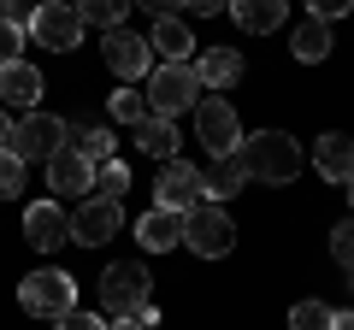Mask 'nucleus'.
<instances>
[{
  "label": "nucleus",
  "mask_w": 354,
  "mask_h": 330,
  "mask_svg": "<svg viewBox=\"0 0 354 330\" xmlns=\"http://www.w3.org/2000/svg\"><path fill=\"white\" fill-rule=\"evenodd\" d=\"M242 165H248L254 183H295L301 177V142L283 136V130H260V136H242Z\"/></svg>",
  "instance_id": "f257e3e1"
},
{
  "label": "nucleus",
  "mask_w": 354,
  "mask_h": 330,
  "mask_svg": "<svg viewBox=\"0 0 354 330\" xmlns=\"http://www.w3.org/2000/svg\"><path fill=\"white\" fill-rule=\"evenodd\" d=\"M207 95V83H201V71H195V59H183V65H160V71L148 77V113L153 118H183V113H195V101Z\"/></svg>",
  "instance_id": "f03ea898"
},
{
  "label": "nucleus",
  "mask_w": 354,
  "mask_h": 330,
  "mask_svg": "<svg viewBox=\"0 0 354 330\" xmlns=\"http://www.w3.org/2000/svg\"><path fill=\"white\" fill-rule=\"evenodd\" d=\"M18 307H24L30 318H53V324H59V318L77 307V278H71V271H59V266L30 271V278L18 283Z\"/></svg>",
  "instance_id": "7ed1b4c3"
},
{
  "label": "nucleus",
  "mask_w": 354,
  "mask_h": 330,
  "mask_svg": "<svg viewBox=\"0 0 354 330\" xmlns=\"http://www.w3.org/2000/svg\"><path fill=\"white\" fill-rule=\"evenodd\" d=\"M30 41L36 48H53V53H71L83 41V12H77V0H41L36 12H30Z\"/></svg>",
  "instance_id": "20e7f679"
},
{
  "label": "nucleus",
  "mask_w": 354,
  "mask_h": 330,
  "mask_svg": "<svg viewBox=\"0 0 354 330\" xmlns=\"http://www.w3.org/2000/svg\"><path fill=\"white\" fill-rule=\"evenodd\" d=\"M183 242H189V254H201V260H225L230 248H236V224L225 218L218 201H201L195 213H183Z\"/></svg>",
  "instance_id": "39448f33"
},
{
  "label": "nucleus",
  "mask_w": 354,
  "mask_h": 330,
  "mask_svg": "<svg viewBox=\"0 0 354 330\" xmlns=\"http://www.w3.org/2000/svg\"><path fill=\"white\" fill-rule=\"evenodd\" d=\"M195 136L213 148V159H225V153L242 148V124H236V106L225 101V95H201L195 101Z\"/></svg>",
  "instance_id": "423d86ee"
},
{
  "label": "nucleus",
  "mask_w": 354,
  "mask_h": 330,
  "mask_svg": "<svg viewBox=\"0 0 354 330\" xmlns=\"http://www.w3.org/2000/svg\"><path fill=\"white\" fill-rule=\"evenodd\" d=\"M65 142H71V130H65V118H53V113H30L24 124H12V153L24 165H36V159L48 165Z\"/></svg>",
  "instance_id": "0eeeda50"
},
{
  "label": "nucleus",
  "mask_w": 354,
  "mask_h": 330,
  "mask_svg": "<svg viewBox=\"0 0 354 330\" xmlns=\"http://www.w3.org/2000/svg\"><path fill=\"white\" fill-rule=\"evenodd\" d=\"M207 201V183L189 159H165L160 177H153V206H171V213H195Z\"/></svg>",
  "instance_id": "6e6552de"
},
{
  "label": "nucleus",
  "mask_w": 354,
  "mask_h": 330,
  "mask_svg": "<svg viewBox=\"0 0 354 330\" xmlns=\"http://www.w3.org/2000/svg\"><path fill=\"white\" fill-rule=\"evenodd\" d=\"M148 289H153V278L142 266H106V278H101V307L113 318H130V313H142L148 307Z\"/></svg>",
  "instance_id": "1a4fd4ad"
},
{
  "label": "nucleus",
  "mask_w": 354,
  "mask_h": 330,
  "mask_svg": "<svg viewBox=\"0 0 354 330\" xmlns=\"http://www.w3.org/2000/svg\"><path fill=\"white\" fill-rule=\"evenodd\" d=\"M101 53H106V71L118 77V83H142V77H153V48L136 36V30H106V41H101Z\"/></svg>",
  "instance_id": "9d476101"
},
{
  "label": "nucleus",
  "mask_w": 354,
  "mask_h": 330,
  "mask_svg": "<svg viewBox=\"0 0 354 330\" xmlns=\"http://www.w3.org/2000/svg\"><path fill=\"white\" fill-rule=\"evenodd\" d=\"M118 224H124L118 201L95 195V201H83V206L71 213V242H83V248H101V242H113V236H118Z\"/></svg>",
  "instance_id": "9b49d317"
},
{
  "label": "nucleus",
  "mask_w": 354,
  "mask_h": 330,
  "mask_svg": "<svg viewBox=\"0 0 354 330\" xmlns=\"http://www.w3.org/2000/svg\"><path fill=\"white\" fill-rule=\"evenodd\" d=\"M24 236H30V248H41V254H59L65 242H71V213H65L59 201H36L24 213Z\"/></svg>",
  "instance_id": "f8f14e48"
},
{
  "label": "nucleus",
  "mask_w": 354,
  "mask_h": 330,
  "mask_svg": "<svg viewBox=\"0 0 354 330\" xmlns=\"http://www.w3.org/2000/svg\"><path fill=\"white\" fill-rule=\"evenodd\" d=\"M48 183H53L59 195H77V201H83V189H95V165H88L83 153L65 142V148L48 159Z\"/></svg>",
  "instance_id": "ddd939ff"
},
{
  "label": "nucleus",
  "mask_w": 354,
  "mask_h": 330,
  "mask_svg": "<svg viewBox=\"0 0 354 330\" xmlns=\"http://www.w3.org/2000/svg\"><path fill=\"white\" fill-rule=\"evenodd\" d=\"M136 242L148 248V254L177 248V242H183V213H171V206H148V213L136 218Z\"/></svg>",
  "instance_id": "4468645a"
},
{
  "label": "nucleus",
  "mask_w": 354,
  "mask_h": 330,
  "mask_svg": "<svg viewBox=\"0 0 354 330\" xmlns=\"http://www.w3.org/2000/svg\"><path fill=\"white\" fill-rule=\"evenodd\" d=\"M313 165H319V177H330V183H342V189H348V183H354V142L342 136V130L319 136V148H313Z\"/></svg>",
  "instance_id": "2eb2a0df"
},
{
  "label": "nucleus",
  "mask_w": 354,
  "mask_h": 330,
  "mask_svg": "<svg viewBox=\"0 0 354 330\" xmlns=\"http://www.w3.org/2000/svg\"><path fill=\"white\" fill-rule=\"evenodd\" d=\"M230 18H236V30H248V36H272V30H283L290 6H283V0H230Z\"/></svg>",
  "instance_id": "dca6fc26"
},
{
  "label": "nucleus",
  "mask_w": 354,
  "mask_h": 330,
  "mask_svg": "<svg viewBox=\"0 0 354 330\" xmlns=\"http://www.w3.org/2000/svg\"><path fill=\"white\" fill-rule=\"evenodd\" d=\"M0 95H6L12 106H30V113H36V101H41V71H36V65H24V59L0 65Z\"/></svg>",
  "instance_id": "f3484780"
},
{
  "label": "nucleus",
  "mask_w": 354,
  "mask_h": 330,
  "mask_svg": "<svg viewBox=\"0 0 354 330\" xmlns=\"http://www.w3.org/2000/svg\"><path fill=\"white\" fill-rule=\"evenodd\" d=\"M201 183H207V201H218V206H225L230 195H236L242 183H248V165H242V153H225V159H213V165L201 171Z\"/></svg>",
  "instance_id": "a211bd4d"
},
{
  "label": "nucleus",
  "mask_w": 354,
  "mask_h": 330,
  "mask_svg": "<svg viewBox=\"0 0 354 330\" xmlns=\"http://www.w3.org/2000/svg\"><path fill=\"white\" fill-rule=\"evenodd\" d=\"M130 136H136V148L142 153H153V159H171V153H177V124H171V118H142V124H130Z\"/></svg>",
  "instance_id": "6ab92c4d"
},
{
  "label": "nucleus",
  "mask_w": 354,
  "mask_h": 330,
  "mask_svg": "<svg viewBox=\"0 0 354 330\" xmlns=\"http://www.w3.org/2000/svg\"><path fill=\"white\" fill-rule=\"evenodd\" d=\"M148 48L165 53V65H183V59L195 53V36L177 24V18H160V24H153V36H148Z\"/></svg>",
  "instance_id": "aec40b11"
},
{
  "label": "nucleus",
  "mask_w": 354,
  "mask_h": 330,
  "mask_svg": "<svg viewBox=\"0 0 354 330\" xmlns=\"http://www.w3.org/2000/svg\"><path fill=\"white\" fill-rule=\"evenodd\" d=\"M195 71H201V83H207V89H230V83L242 77V53H236V48H207Z\"/></svg>",
  "instance_id": "412c9836"
},
{
  "label": "nucleus",
  "mask_w": 354,
  "mask_h": 330,
  "mask_svg": "<svg viewBox=\"0 0 354 330\" xmlns=\"http://www.w3.org/2000/svg\"><path fill=\"white\" fill-rule=\"evenodd\" d=\"M290 48H295V59H301V65H319V59L330 53V24H319V18H307V24L295 30V41H290Z\"/></svg>",
  "instance_id": "4be33fe9"
},
{
  "label": "nucleus",
  "mask_w": 354,
  "mask_h": 330,
  "mask_svg": "<svg viewBox=\"0 0 354 330\" xmlns=\"http://www.w3.org/2000/svg\"><path fill=\"white\" fill-rule=\"evenodd\" d=\"M130 6H136V0H77L83 24H101V30H118L130 18Z\"/></svg>",
  "instance_id": "5701e85b"
},
{
  "label": "nucleus",
  "mask_w": 354,
  "mask_h": 330,
  "mask_svg": "<svg viewBox=\"0 0 354 330\" xmlns=\"http://www.w3.org/2000/svg\"><path fill=\"white\" fill-rule=\"evenodd\" d=\"M290 330H337V307H325V301H295V307H290Z\"/></svg>",
  "instance_id": "b1692460"
},
{
  "label": "nucleus",
  "mask_w": 354,
  "mask_h": 330,
  "mask_svg": "<svg viewBox=\"0 0 354 330\" xmlns=\"http://www.w3.org/2000/svg\"><path fill=\"white\" fill-rule=\"evenodd\" d=\"M71 148L83 153L88 165H106V159H113V130H77V136H71Z\"/></svg>",
  "instance_id": "393cba45"
},
{
  "label": "nucleus",
  "mask_w": 354,
  "mask_h": 330,
  "mask_svg": "<svg viewBox=\"0 0 354 330\" xmlns=\"http://www.w3.org/2000/svg\"><path fill=\"white\" fill-rule=\"evenodd\" d=\"M124 189H130V165H124V159H106V165H95V195L118 201Z\"/></svg>",
  "instance_id": "a878e982"
},
{
  "label": "nucleus",
  "mask_w": 354,
  "mask_h": 330,
  "mask_svg": "<svg viewBox=\"0 0 354 330\" xmlns=\"http://www.w3.org/2000/svg\"><path fill=\"white\" fill-rule=\"evenodd\" d=\"M106 113H113L118 124H142V118H148V95H130V83H124V89L106 101Z\"/></svg>",
  "instance_id": "bb28decb"
},
{
  "label": "nucleus",
  "mask_w": 354,
  "mask_h": 330,
  "mask_svg": "<svg viewBox=\"0 0 354 330\" xmlns=\"http://www.w3.org/2000/svg\"><path fill=\"white\" fill-rule=\"evenodd\" d=\"M18 189H24V159L12 148H0V201H12Z\"/></svg>",
  "instance_id": "cd10ccee"
},
{
  "label": "nucleus",
  "mask_w": 354,
  "mask_h": 330,
  "mask_svg": "<svg viewBox=\"0 0 354 330\" xmlns=\"http://www.w3.org/2000/svg\"><path fill=\"white\" fill-rule=\"evenodd\" d=\"M330 260H337V266L354 278V218H342V224L330 230Z\"/></svg>",
  "instance_id": "c85d7f7f"
},
{
  "label": "nucleus",
  "mask_w": 354,
  "mask_h": 330,
  "mask_svg": "<svg viewBox=\"0 0 354 330\" xmlns=\"http://www.w3.org/2000/svg\"><path fill=\"white\" fill-rule=\"evenodd\" d=\"M24 41H30V30L18 24V18H0V65H12Z\"/></svg>",
  "instance_id": "c756f323"
},
{
  "label": "nucleus",
  "mask_w": 354,
  "mask_h": 330,
  "mask_svg": "<svg viewBox=\"0 0 354 330\" xmlns=\"http://www.w3.org/2000/svg\"><path fill=\"white\" fill-rule=\"evenodd\" d=\"M348 12H354V0H307V18H319V24H337Z\"/></svg>",
  "instance_id": "7c9ffc66"
},
{
  "label": "nucleus",
  "mask_w": 354,
  "mask_h": 330,
  "mask_svg": "<svg viewBox=\"0 0 354 330\" xmlns=\"http://www.w3.org/2000/svg\"><path fill=\"white\" fill-rule=\"evenodd\" d=\"M53 330H106V318H95V313H77V307H71V313H65Z\"/></svg>",
  "instance_id": "2f4dec72"
},
{
  "label": "nucleus",
  "mask_w": 354,
  "mask_h": 330,
  "mask_svg": "<svg viewBox=\"0 0 354 330\" xmlns=\"http://www.w3.org/2000/svg\"><path fill=\"white\" fill-rule=\"evenodd\" d=\"M183 6H189V12H201V18H213V12H225L230 0H183Z\"/></svg>",
  "instance_id": "473e14b6"
},
{
  "label": "nucleus",
  "mask_w": 354,
  "mask_h": 330,
  "mask_svg": "<svg viewBox=\"0 0 354 330\" xmlns=\"http://www.w3.org/2000/svg\"><path fill=\"white\" fill-rule=\"evenodd\" d=\"M136 6H148V12H160V18H171L177 6H183V0H136Z\"/></svg>",
  "instance_id": "72a5a7b5"
},
{
  "label": "nucleus",
  "mask_w": 354,
  "mask_h": 330,
  "mask_svg": "<svg viewBox=\"0 0 354 330\" xmlns=\"http://www.w3.org/2000/svg\"><path fill=\"white\" fill-rule=\"evenodd\" d=\"M106 330H148V324H142V318L130 313V318H113V324H106Z\"/></svg>",
  "instance_id": "f704fd0d"
},
{
  "label": "nucleus",
  "mask_w": 354,
  "mask_h": 330,
  "mask_svg": "<svg viewBox=\"0 0 354 330\" xmlns=\"http://www.w3.org/2000/svg\"><path fill=\"white\" fill-rule=\"evenodd\" d=\"M0 148H12V118L0 113Z\"/></svg>",
  "instance_id": "c9c22d12"
},
{
  "label": "nucleus",
  "mask_w": 354,
  "mask_h": 330,
  "mask_svg": "<svg viewBox=\"0 0 354 330\" xmlns=\"http://www.w3.org/2000/svg\"><path fill=\"white\" fill-rule=\"evenodd\" d=\"M337 330H354V313H337Z\"/></svg>",
  "instance_id": "e433bc0d"
},
{
  "label": "nucleus",
  "mask_w": 354,
  "mask_h": 330,
  "mask_svg": "<svg viewBox=\"0 0 354 330\" xmlns=\"http://www.w3.org/2000/svg\"><path fill=\"white\" fill-rule=\"evenodd\" d=\"M348 206H354V183H348Z\"/></svg>",
  "instance_id": "4c0bfd02"
}]
</instances>
